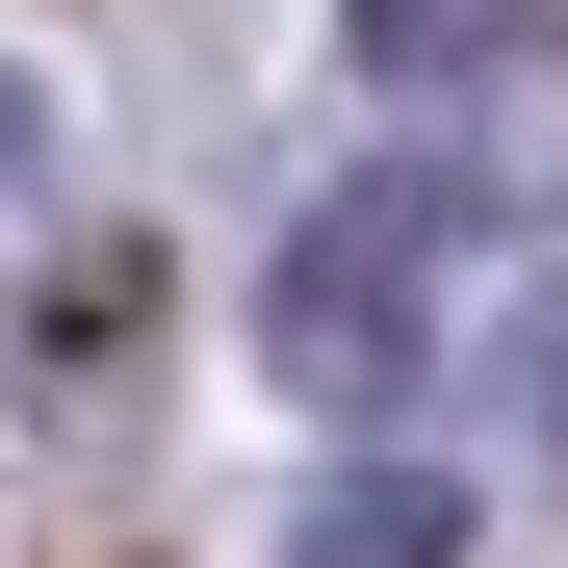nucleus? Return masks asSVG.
<instances>
[{"instance_id":"f257e3e1","label":"nucleus","mask_w":568,"mask_h":568,"mask_svg":"<svg viewBox=\"0 0 568 568\" xmlns=\"http://www.w3.org/2000/svg\"><path fill=\"white\" fill-rule=\"evenodd\" d=\"M439 284H465V181L388 155V181H336V207L258 258V362H284L311 414H388L414 362H439Z\"/></svg>"},{"instance_id":"f03ea898","label":"nucleus","mask_w":568,"mask_h":568,"mask_svg":"<svg viewBox=\"0 0 568 568\" xmlns=\"http://www.w3.org/2000/svg\"><path fill=\"white\" fill-rule=\"evenodd\" d=\"M388 104H491V181H568V0H336Z\"/></svg>"},{"instance_id":"7ed1b4c3","label":"nucleus","mask_w":568,"mask_h":568,"mask_svg":"<svg viewBox=\"0 0 568 568\" xmlns=\"http://www.w3.org/2000/svg\"><path fill=\"white\" fill-rule=\"evenodd\" d=\"M284 568H465V491H439V465H336Z\"/></svg>"},{"instance_id":"20e7f679","label":"nucleus","mask_w":568,"mask_h":568,"mask_svg":"<svg viewBox=\"0 0 568 568\" xmlns=\"http://www.w3.org/2000/svg\"><path fill=\"white\" fill-rule=\"evenodd\" d=\"M491 439H517V465H542V491H568V284H542V311L491 336Z\"/></svg>"}]
</instances>
